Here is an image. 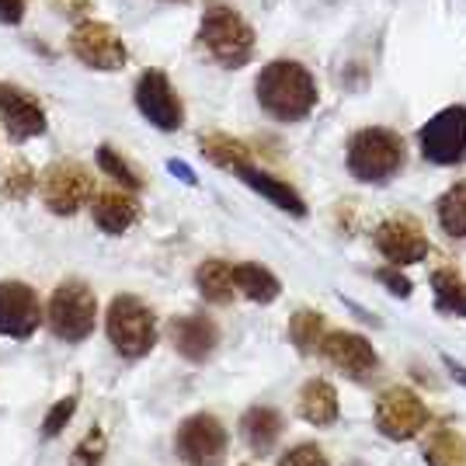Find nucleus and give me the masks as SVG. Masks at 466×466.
<instances>
[{
    "label": "nucleus",
    "instance_id": "7c9ffc66",
    "mask_svg": "<svg viewBox=\"0 0 466 466\" xmlns=\"http://www.w3.org/2000/svg\"><path fill=\"white\" fill-rule=\"evenodd\" d=\"M74 410H77V397H63V400H56V404L49 408V414H46V421H42V435H46V439H56L59 431L70 425Z\"/></svg>",
    "mask_w": 466,
    "mask_h": 466
},
{
    "label": "nucleus",
    "instance_id": "6ab92c4d",
    "mask_svg": "<svg viewBox=\"0 0 466 466\" xmlns=\"http://www.w3.org/2000/svg\"><path fill=\"white\" fill-rule=\"evenodd\" d=\"M338 390L330 387L328 380H310L307 387L299 390V414L303 421L324 428L338 421Z\"/></svg>",
    "mask_w": 466,
    "mask_h": 466
},
{
    "label": "nucleus",
    "instance_id": "6e6552de",
    "mask_svg": "<svg viewBox=\"0 0 466 466\" xmlns=\"http://www.w3.org/2000/svg\"><path fill=\"white\" fill-rule=\"evenodd\" d=\"M39 195L49 213L74 216L91 195V175L77 160H56L39 175Z\"/></svg>",
    "mask_w": 466,
    "mask_h": 466
},
{
    "label": "nucleus",
    "instance_id": "9b49d317",
    "mask_svg": "<svg viewBox=\"0 0 466 466\" xmlns=\"http://www.w3.org/2000/svg\"><path fill=\"white\" fill-rule=\"evenodd\" d=\"M42 320L46 313L28 282H0V338H32Z\"/></svg>",
    "mask_w": 466,
    "mask_h": 466
},
{
    "label": "nucleus",
    "instance_id": "4be33fe9",
    "mask_svg": "<svg viewBox=\"0 0 466 466\" xmlns=\"http://www.w3.org/2000/svg\"><path fill=\"white\" fill-rule=\"evenodd\" d=\"M195 286L198 292L209 299V303H233V296H237V282H233V265H227L223 258H209V261H202L198 265V272H195Z\"/></svg>",
    "mask_w": 466,
    "mask_h": 466
},
{
    "label": "nucleus",
    "instance_id": "39448f33",
    "mask_svg": "<svg viewBox=\"0 0 466 466\" xmlns=\"http://www.w3.org/2000/svg\"><path fill=\"white\" fill-rule=\"evenodd\" d=\"M108 341L126 359H143L157 345V317L137 296H116L105 317Z\"/></svg>",
    "mask_w": 466,
    "mask_h": 466
},
{
    "label": "nucleus",
    "instance_id": "2f4dec72",
    "mask_svg": "<svg viewBox=\"0 0 466 466\" xmlns=\"http://www.w3.org/2000/svg\"><path fill=\"white\" fill-rule=\"evenodd\" d=\"M279 466H330V460L324 456V449L317 446V442H299V446H292Z\"/></svg>",
    "mask_w": 466,
    "mask_h": 466
},
{
    "label": "nucleus",
    "instance_id": "c756f323",
    "mask_svg": "<svg viewBox=\"0 0 466 466\" xmlns=\"http://www.w3.org/2000/svg\"><path fill=\"white\" fill-rule=\"evenodd\" d=\"M101 460H105V431H101V428H91L77 442V449H74L70 466H101Z\"/></svg>",
    "mask_w": 466,
    "mask_h": 466
},
{
    "label": "nucleus",
    "instance_id": "f03ea898",
    "mask_svg": "<svg viewBox=\"0 0 466 466\" xmlns=\"http://www.w3.org/2000/svg\"><path fill=\"white\" fill-rule=\"evenodd\" d=\"M404 160H408L404 139L383 126L359 129L349 143V171L366 185H383L397 177L404 171Z\"/></svg>",
    "mask_w": 466,
    "mask_h": 466
},
{
    "label": "nucleus",
    "instance_id": "a211bd4d",
    "mask_svg": "<svg viewBox=\"0 0 466 466\" xmlns=\"http://www.w3.org/2000/svg\"><path fill=\"white\" fill-rule=\"evenodd\" d=\"M282 428H286L282 414L275 408H261V404L240 418V435H244V442L251 446V452H261V456L279 446Z\"/></svg>",
    "mask_w": 466,
    "mask_h": 466
},
{
    "label": "nucleus",
    "instance_id": "5701e85b",
    "mask_svg": "<svg viewBox=\"0 0 466 466\" xmlns=\"http://www.w3.org/2000/svg\"><path fill=\"white\" fill-rule=\"evenodd\" d=\"M233 282H237V296H248L254 303H272V299H279V292H282L279 279L268 268L251 265V261L233 265Z\"/></svg>",
    "mask_w": 466,
    "mask_h": 466
},
{
    "label": "nucleus",
    "instance_id": "ddd939ff",
    "mask_svg": "<svg viewBox=\"0 0 466 466\" xmlns=\"http://www.w3.org/2000/svg\"><path fill=\"white\" fill-rule=\"evenodd\" d=\"M137 108L143 112L147 122H154L157 129L164 133H175L185 122V108H181V97L171 87V80L164 77L160 70H147L137 84Z\"/></svg>",
    "mask_w": 466,
    "mask_h": 466
},
{
    "label": "nucleus",
    "instance_id": "9d476101",
    "mask_svg": "<svg viewBox=\"0 0 466 466\" xmlns=\"http://www.w3.org/2000/svg\"><path fill=\"white\" fill-rule=\"evenodd\" d=\"M70 49L91 70H118L129 59V49H126L122 35L105 21H80L74 28V35H70Z\"/></svg>",
    "mask_w": 466,
    "mask_h": 466
},
{
    "label": "nucleus",
    "instance_id": "b1692460",
    "mask_svg": "<svg viewBox=\"0 0 466 466\" xmlns=\"http://www.w3.org/2000/svg\"><path fill=\"white\" fill-rule=\"evenodd\" d=\"M428 466H466V439L452 428H435L425 442Z\"/></svg>",
    "mask_w": 466,
    "mask_h": 466
},
{
    "label": "nucleus",
    "instance_id": "4468645a",
    "mask_svg": "<svg viewBox=\"0 0 466 466\" xmlns=\"http://www.w3.org/2000/svg\"><path fill=\"white\" fill-rule=\"evenodd\" d=\"M0 118L15 143L46 133V108L39 105V97L28 95L18 84H0Z\"/></svg>",
    "mask_w": 466,
    "mask_h": 466
},
{
    "label": "nucleus",
    "instance_id": "412c9836",
    "mask_svg": "<svg viewBox=\"0 0 466 466\" xmlns=\"http://www.w3.org/2000/svg\"><path fill=\"white\" fill-rule=\"evenodd\" d=\"M240 177L251 185L254 192L265 195L272 206H279V209H286V213H292V216H307V202H303V195L296 192L289 181L265 175V171H258V167H248V171H240Z\"/></svg>",
    "mask_w": 466,
    "mask_h": 466
},
{
    "label": "nucleus",
    "instance_id": "f3484780",
    "mask_svg": "<svg viewBox=\"0 0 466 466\" xmlns=\"http://www.w3.org/2000/svg\"><path fill=\"white\" fill-rule=\"evenodd\" d=\"M91 213H95V223L101 230L118 237L139 219V202L137 195L126 192V188H101V192H95Z\"/></svg>",
    "mask_w": 466,
    "mask_h": 466
},
{
    "label": "nucleus",
    "instance_id": "393cba45",
    "mask_svg": "<svg viewBox=\"0 0 466 466\" xmlns=\"http://www.w3.org/2000/svg\"><path fill=\"white\" fill-rule=\"evenodd\" d=\"M289 338L303 355H317V351L324 349V338H328V320H324V313H317V310L292 313Z\"/></svg>",
    "mask_w": 466,
    "mask_h": 466
},
{
    "label": "nucleus",
    "instance_id": "20e7f679",
    "mask_svg": "<svg viewBox=\"0 0 466 466\" xmlns=\"http://www.w3.org/2000/svg\"><path fill=\"white\" fill-rule=\"evenodd\" d=\"M198 42L202 49L223 63V66H244L254 53V32L251 25L240 18L233 7H223V4H213L206 15H202V25H198Z\"/></svg>",
    "mask_w": 466,
    "mask_h": 466
},
{
    "label": "nucleus",
    "instance_id": "dca6fc26",
    "mask_svg": "<svg viewBox=\"0 0 466 466\" xmlns=\"http://www.w3.org/2000/svg\"><path fill=\"white\" fill-rule=\"evenodd\" d=\"M171 341L181 359L188 362H206L219 345V328H216L213 317L206 313H185L171 320Z\"/></svg>",
    "mask_w": 466,
    "mask_h": 466
},
{
    "label": "nucleus",
    "instance_id": "aec40b11",
    "mask_svg": "<svg viewBox=\"0 0 466 466\" xmlns=\"http://www.w3.org/2000/svg\"><path fill=\"white\" fill-rule=\"evenodd\" d=\"M198 147H202L206 160H213L216 167H223V171L240 175V171L251 167V150H248V143L227 137V133H202V137H198Z\"/></svg>",
    "mask_w": 466,
    "mask_h": 466
},
{
    "label": "nucleus",
    "instance_id": "423d86ee",
    "mask_svg": "<svg viewBox=\"0 0 466 466\" xmlns=\"http://www.w3.org/2000/svg\"><path fill=\"white\" fill-rule=\"evenodd\" d=\"M227 428L216 414H192L177 425L175 449L188 466H223L227 460Z\"/></svg>",
    "mask_w": 466,
    "mask_h": 466
},
{
    "label": "nucleus",
    "instance_id": "473e14b6",
    "mask_svg": "<svg viewBox=\"0 0 466 466\" xmlns=\"http://www.w3.org/2000/svg\"><path fill=\"white\" fill-rule=\"evenodd\" d=\"M25 18V0H0V21L4 25H18Z\"/></svg>",
    "mask_w": 466,
    "mask_h": 466
},
{
    "label": "nucleus",
    "instance_id": "bb28decb",
    "mask_svg": "<svg viewBox=\"0 0 466 466\" xmlns=\"http://www.w3.org/2000/svg\"><path fill=\"white\" fill-rule=\"evenodd\" d=\"M439 223L449 237L466 240V181L452 185L442 198H439Z\"/></svg>",
    "mask_w": 466,
    "mask_h": 466
},
{
    "label": "nucleus",
    "instance_id": "f257e3e1",
    "mask_svg": "<svg viewBox=\"0 0 466 466\" xmlns=\"http://www.w3.org/2000/svg\"><path fill=\"white\" fill-rule=\"evenodd\" d=\"M254 91H258V105L279 122H299L317 108V80L296 59L268 63L254 80Z\"/></svg>",
    "mask_w": 466,
    "mask_h": 466
},
{
    "label": "nucleus",
    "instance_id": "f8f14e48",
    "mask_svg": "<svg viewBox=\"0 0 466 466\" xmlns=\"http://www.w3.org/2000/svg\"><path fill=\"white\" fill-rule=\"evenodd\" d=\"M376 248L393 268H404V265H418L428 258V237L418 219L390 216L376 227Z\"/></svg>",
    "mask_w": 466,
    "mask_h": 466
},
{
    "label": "nucleus",
    "instance_id": "1a4fd4ad",
    "mask_svg": "<svg viewBox=\"0 0 466 466\" xmlns=\"http://www.w3.org/2000/svg\"><path fill=\"white\" fill-rule=\"evenodd\" d=\"M418 139H421V154H425V160H431V164H442V167L463 164L466 160V108L463 105L442 108V112L421 129Z\"/></svg>",
    "mask_w": 466,
    "mask_h": 466
},
{
    "label": "nucleus",
    "instance_id": "a878e982",
    "mask_svg": "<svg viewBox=\"0 0 466 466\" xmlns=\"http://www.w3.org/2000/svg\"><path fill=\"white\" fill-rule=\"evenodd\" d=\"M431 289H435L439 310L452 313V317H466V279L456 268H439L431 275Z\"/></svg>",
    "mask_w": 466,
    "mask_h": 466
},
{
    "label": "nucleus",
    "instance_id": "0eeeda50",
    "mask_svg": "<svg viewBox=\"0 0 466 466\" xmlns=\"http://www.w3.org/2000/svg\"><path fill=\"white\" fill-rule=\"evenodd\" d=\"M428 425V408L425 400L408 387H390L380 393L376 400V428L393 439V442H408L414 435H421Z\"/></svg>",
    "mask_w": 466,
    "mask_h": 466
},
{
    "label": "nucleus",
    "instance_id": "7ed1b4c3",
    "mask_svg": "<svg viewBox=\"0 0 466 466\" xmlns=\"http://www.w3.org/2000/svg\"><path fill=\"white\" fill-rule=\"evenodd\" d=\"M46 324L59 341L77 345L95 334L97 324V296L84 279H63L46 307Z\"/></svg>",
    "mask_w": 466,
    "mask_h": 466
},
{
    "label": "nucleus",
    "instance_id": "cd10ccee",
    "mask_svg": "<svg viewBox=\"0 0 466 466\" xmlns=\"http://www.w3.org/2000/svg\"><path fill=\"white\" fill-rule=\"evenodd\" d=\"M35 185H39V177L32 171V164H25V160H11V164L0 171V192H4V198H11V202L28 198Z\"/></svg>",
    "mask_w": 466,
    "mask_h": 466
},
{
    "label": "nucleus",
    "instance_id": "f704fd0d",
    "mask_svg": "<svg viewBox=\"0 0 466 466\" xmlns=\"http://www.w3.org/2000/svg\"><path fill=\"white\" fill-rule=\"evenodd\" d=\"M380 279H383V282L390 286V292H397V296H408V292H410V282L404 279V275H397V268H393V265H390V268H383V272H380Z\"/></svg>",
    "mask_w": 466,
    "mask_h": 466
},
{
    "label": "nucleus",
    "instance_id": "c85d7f7f",
    "mask_svg": "<svg viewBox=\"0 0 466 466\" xmlns=\"http://www.w3.org/2000/svg\"><path fill=\"white\" fill-rule=\"evenodd\" d=\"M97 164H101L105 175L116 177L122 188H143V175H139L137 167L118 154V150H112V147H101V150H97Z\"/></svg>",
    "mask_w": 466,
    "mask_h": 466
},
{
    "label": "nucleus",
    "instance_id": "72a5a7b5",
    "mask_svg": "<svg viewBox=\"0 0 466 466\" xmlns=\"http://www.w3.org/2000/svg\"><path fill=\"white\" fill-rule=\"evenodd\" d=\"M53 4H56V11L70 15V18H84L95 7V0H53Z\"/></svg>",
    "mask_w": 466,
    "mask_h": 466
},
{
    "label": "nucleus",
    "instance_id": "2eb2a0df",
    "mask_svg": "<svg viewBox=\"0 0 466 466\" xmlns=\"http://www.w3.org/2000/svg\"><path fill=\"white\" fill-rule=\"evenodd\" d=\"M320 355L328 359L334 370H341L351 380H370L372 372L380 370V355L370 341L355 330H328Z\"/></svg>",
    "mask_w": 466,
    "mask_h": 466
}]
</instances>
